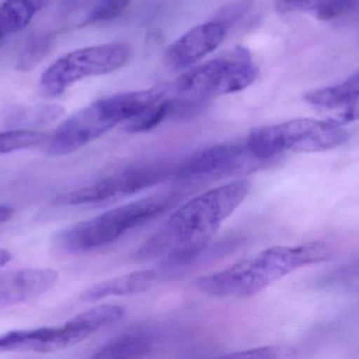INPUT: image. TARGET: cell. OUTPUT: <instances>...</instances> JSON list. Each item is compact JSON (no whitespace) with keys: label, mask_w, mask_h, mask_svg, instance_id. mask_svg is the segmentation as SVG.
Instances as JSON below:
<instances>
[{"label":"cell","mask_w":359,"mask_h":359,"mask_svg":"<svg viewBox=\"0 0 359 359\" xmlns=\"http://www.w3.org/2000/svg\"><path fill=\"white\" fill-rule=\"evenodd\" d=\"M263 164L251 154L246 143H219L192 154L179 167L176 175L183 181L223 178L255 170Z\"/></svg>","instance_id":"8"},{"label":"cell","mask_w":359,"mask_h":359,"mask_svg":"<svg viewBox=\"0 0 359 359\" xmlns=\"http://www.w3.org/2000/svg\"><path fill=\"white\" fill-rule=\"evenodd\" d=\"M228 25L221 20L208 21L192 27L175 41L166 53V63L174 71L196 65L223 41Z\"/></svg>","instance_id":"10"},{"label":"cell","mask_w":359,"mask_h":359,"mask_svg":"<svg viewBox=\"0 0 359 359\" xmlns=\"http://www.w3.org/2000/svg\"><path fill=\"white\" fill-rule=\"evenodd\" d=\"M14 215V209L6 204H0V226L10 221Z\"/></svg>","instance_id":"24"},{"label":"cell","mask_w":359,"mask_h":359,"mask_svg":"<svg viewBox=\"0 0 359 359\" xmlns=\"http://www.w3.org/2000/svg\"><path fill=\"white\" fill-rule=\"evenodd\" d=\"M304 100L316 109L332 114L330 120L337 124L359 120V91L345 92L335 84L306 93Z\"/></svg>","instance_id":"12"},{"label":"cell","mask_w":359,"mask_h":359,"mask_svg":"<svg viewBox=\"0 0 359 359\" xmlns=\"http://www.w3.org/2000/svg\"><path fill=\"white\" fill-rule=\"evenodd\" d=\"M65 109L60 105H38L35 107H25L15 110L11 116V122L14 124L32 126V124H48L54 122L62 115Z\"/></svg>","instance_id":"18"},{"label":"cell","mask_w":359,"mask_h":359,"mask_svg":"<svg viewBox=\"0 0 359 359\" xmlns=\"http://www.w3.org/2000/svg\"><path fill=\"white\" fill-rule=\"evenodd\" d=\"M172 101L170 98L158 101L155 105L145 109L138 115L128 120L126 124V132L143 133L159 126L166 117L172 114Z\"/></svg>","instance_id":"16"},{"label":"cell","mask_w":359,"mask_h":359,"mask_svg":"<svg viewBox=\"0 0 359 359\" xmlns=\"http://www.w3.org/2000/svg\"><path fill=\"white\" fill-rule=\"evenodd\" d=\"M337 86H339L341 91H345V92L359 91V71L354 73L353 75L350 76L345 81L337 84Z\"/></svg>","instance_id":"23"},{"label":"cell","mask_w":359,"mask_h":359,"mask_svg":"<svg viewBox=\"0 0 359 359\" xmlns=\"http://www.w3.org/2000/svg\"><path fill=\"white\" fill-rule=\"evenodd\" d=\"M297 356V349L290 346H265L246 350L240 353L228 354L227 358H251V359H283L294 358Z\"/></svg>","instance_id":"22"},{"label":"cell","mask_w":359,"mask_h":359,"mask_svg":"<svg viewBox=\"0 0 359 359\" xmlns=\"http://www.w3.org/2000/svg\"><path fill=\"white\" fill-rule=\"evenodd\" d=\"M52 44V36L48 34H40L34 36L25 44L21 51L20 56L17 61L16 69L27 72L33 70L39 65L48 54Z\"/></svg>","instance_id":"17"},{"label":"cell","mask_w":359,"mask_h":359,"mask_svg":"<svg viewBox=\"0 0 359 359\" xmlns=\"http://www.w3.org/2000/svg\"><path fill=\"white\" fill-rule=\"evenodd\" d=\"M46 139V134L33 130H12L0 133V156L34 147Z\"/></svg>","instance_id":"19"},{"label":"cell","mask_w":359,"mask_h":359,"mask_svg":"<svg viewBox=\"0 0 359 359\" xmlns=\"http://www.w3.org/2000/svg\"><path fill=\"white\" fill-rule=\"evenodd\" d=\"M11 259H12L11 253L8 251L4 250V249H0V267L10 263Z\"/></svg>","instance_id":"25"},{"label":"cell","mask_w":359,"mask_h":359,"mask_svg":"<svg viewBox=\"0 0 359 359\" xmlns=\"http://www.w3.org/2000/svg\"><path fill=\"white\" fill-rule=\"evenodd\" d=\"M130 4V0H98L82 25H94L111 20L119 16Z\"/></svg>","instance_id":"21"},{"label":"cell","mask_w":359,"mask_h":359,"mask_svg":"<svg viewBox=\"0 0 359 359\" xmlns=\"http://www.w3.org/2000/svg\"><path fill=\"white\" fill-rule=\"evenodd\" d=\"M120 122L109 112L103 99L90 103L58 126L46 151L50 156H65L81 149L115 128Z\"/></svg>","instance_id":"9"},{"label":"cell","mask_w":359,"mask_h":359,"mask_svg":"<svg viewBox=\"0 0 359 359\" xmlns=\"http://www.w3.org/2000/svg\"><path fill=\"white\" fill-rule=\"evenodd\" d=\"M2 37H4V36H2L1 34H0V41H1Z\"/></svg>","instance_id":"26"},{"label":"cell","mask_w":359,"mask_h":359,"mask_svg":"<svg viewBox=\"0 0 359 359\" xmlns=\"http://www.w3.org/2000/svg\"><path fill=\"white\" fill-rule=\"evenodd\" d=\"M156 282V272L141 270L104 280L86 289L81 294L86 303H95L114 296H128L149 290Z\"/></svg>","instance_id":"13"},{"label":"cell","mask_w":359,"mask_h":359,"mask_svg":"<svg viewBox=\"0 0 359 359\" xmlns=\"http://www.w3.org/2000/svg\"><path fill=\"white\" fill-rule=\"evenodd\" d=\"M259 70L246 58H217L186 71L172 84V93L203 100L215 95L233 94L257 80Z\"/></svg>","instance_id":"6"},{"label":"cell","mask_w":359,"mask_h":359,"mask_svg":"<svg viewBox=\"0 0 359 359\" xmlns=\"http://www.w3.org/2000/svg\"><path fill=\"white\" fill-rule=\"evenodd\" d=\"M57 280L58 272L50 268L0 273V309L41 296L56 285Z\"/></svg>","instance_id":"11"},{"label":"cell","mask_w":359,"mask_h":359,"mask_svg":"<svg viewBox=\"0 0 359 359\" xmlns=\"http://www.w3.org/2000/svg\"><path fill=\"white\" fill-rule=\"evenodd\" d=\"M329 256V247L323 242L271 247L222 271L203 276L196 286L210 296L249 299L295 270Z\"/></svg>","instance_id":"2"},{"label":"cell","mask_w":359,"mask_h":359,"mask_svg":"<svg viewBox=\"0 0 359 359\" xmlns=\"http://www.w3.org/2000/svg\"><path fill=\"white\" fill-rule=\"evenodd\" d=\"M329 0H276V10L280 14L307 13L324 20Z\"/></svg>","instance_id":"20"},{"label":"cell","mask_w":359,"mask_h":359,"mask_svg":"<svg viewBox=\"0 0 359 359\" xmlns=\"http://www.w3.org/2000/svg\"><path fill=\"white\" fill-rule=\"evenodd\" d=\"M348 137V131L332 120L297 118L255 129L245 143L255 158L266 162L284 152L313 153L333 149Z\"/></svg>","instance_id":"4"},{"label":"cell","mask_w":359,"mask_h":359,"mask_svg":"<svg viewBox=\"0 0 359 359\" xmlns=\"http://www.w3.org/2000/svg\"><path fill=\"white\" fill-rule=\"evenodd\" d=\"M46 0H6L0 6V34L17 33L29 25Z\"/></svg>","instance_id":"14"},{"label":"cell","mask_w":359,"mask_h":359,"mask_svg":"<svg viewBox=\"0 0 359 359\" xmlns=\"http://www.w3.org/2000/svg\"><path fill=\"white\" fill-rule=\"evenodd\" d=\"M130 48L111 42L74 51L57 59L42 74L40 90L48 98L62 95L79 80L105 75L123 67L130 60Z\"/></svg>","instance_id":"5"},{"label":"cell","mask_w":359,"mask_h":359,"mask_svg":"<svg viewBox=\"0 0 359 359\" xmlns=\"http://www.w3.org/2000/svg\"><path fill=\"white\" fill-rule=\"evenodd\" d=\"M251 183L238 179L198 194L179 208L139 249L141 259L181 267L206 250L222 225L246 200Z\"/></svg>","instance_id":"1"},{"label":"cell","mask_w":359,"mask_h":359,"mask_svg":"<svg viewBox=\"0 0 359 359\" xmlns=\"http://www.w3.org/2000/svg\"><path fill=\"white\" fill-rule=\"evenodd\" d=\"M170 174V166L165 162H139L111 173L86 187L62 194L56 198V204L82 206L124 197L161 183Z\"/></svg>","instance_id":"7"},{"label":"cell","mask_w":359,"mask_h":359,"mask_svg":"<svg viewBox=\"0 0 359 359\" xmlns=\"http://www.w3.org/2000/svg\"><path fill=\"white\" fill-rule=\"evenodd\" d=\"M174 192H161L122 204L59 232L56 244L67 252L83 253L109 246L138 226L168 210Z\"/></svg>","instance_id":"3"},{"label":"cell","mask_w":359,"mask_h":359,"mask_svg":"<svg viewBox=\"0 0 359 359\" xmlns=\"http://www.w3.org/2000/svg\"><path fill=\"white\" fill-rule=\"evenodd\" d=\"M151 350V343L142 335L126 334L115 337L102 346L93 358H140Z\"/></svg>","instance_id":"15"}]
</instances>
